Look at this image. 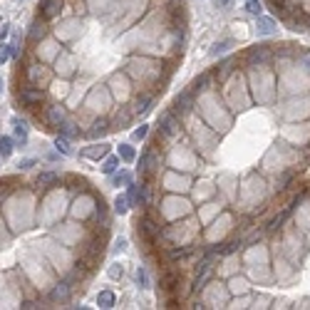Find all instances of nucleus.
Returning <instances> with one entry per match:
<instances>
[{
  "mask_svg": "<svg viewBox=\"0 0 310 310\" xmlns=\"http://www.w3.org/2000/svg\"><path fill=\"white\" fill-rule=\"evenodd\" d=\"M107 276H109L112 281H119V278L124 276V268H122L119 263H114V266H109V268H107Z\"/></svg>",
  "mask_w": 310,
  "mask_h": 310,
  "instance_id": "de8ad7c7",
  "label": "nucleus"
},
{
  "mask_svg": "<svg viewBox=\"0 0 310 310\" xmlns=\"http://www.w3.org/2000/svg\"><path fill=\"white\" fill-rule=\"evenodd\" d=\"M216 5H219V7H229V5H231V0H216Z\"/></svg>",
  "mask_w": 310,
  "mask_h": 310,
  "instance_id": "6e6d98bb",
  "label": "nucleus"
},
{
  "mask_svg": "<svg viewBox=\"0 0 310 310\" xmlns=\"http://www.w3.org/2000/svg\"><path fill=\"white\" fill-rule=\"evenodd\" d=\"M0 92H2V77H0Z\"/></svg>",
  "mask_w": 310,
  "mask_h": 310,
  "instance_id": "4d7b16f0",
  "label": "nucleus"
},
{
  "mask_svg": "<svg viewBox=\"0 0 310 310\" xmlns=\"http://www.w3.org/2000/svg\"><path fill=\"white\" fill-rule=\"evenodd\" d=\"M55 149H57L62 156H72V154H75V149H72V139H67V137H62V134L55 137Z\"/></svg>",
  "mask_w": 310,
  "mask_h": 310,
  "instance_id": "e433bc0d",
  "label": "nucleus"
},
{
  "mask_svg": "<svg viewBox=\"0 0 310 310\" xmlns=\"http://www.w3.org/2000/svg\"><path fill=\"white\" fill-rule=\"evenodd\" d=\"M134 114L129 109V104H114L112 112H109V129L117 132V129H129L134 124Z\"/></svg>",
  "mask_w": 310,
  "mask_h": 310,
  "instance_id": "6ab92c4d",
  "label": "nucleus"
},
{
  "mask_svg": "<svg viewBox=\"0 0 310 310\" xmlns=\"http://www.w3.org/2000/svg\"><path fill=\"white\" fill-rule=\"evenodd\" d=\"M75 293H77V288H75L72 283L57 281V283L47 291V303H52V306H67V303L75 298Z\"/></svg>",
  "mask_w": 310,
  "mask_h": 310,
  "instance_id": "aec40b11",
  "label": "nucleus"
},
{
  "mask_svg": "<svg viewBox=\"0 0 310 310\" xmlns=\"http://www.w3.org/2000/svg\"><path fill=\"white\" fill-rule=\"evenodd\" d=\"M166 169V161H164V152L147 144V149L142 152L139 156V166H137V176L139 181H159L161 171Z\"/></svg>",
  "mask_w": 310,
  "mask_h": 310,
  "instance_id": "39448f33",
  "label": "nucleus"
},
{
  "mask_svg": "<svg viewBox=\"0 0 310 310\" xmlns=\"http://www.w3.org/2000/svg\"><path fill=\"white\" fill-rule=\"evenodd\" d=\"M246 12H251V15H261V12H263L261 0H246Z\"/></svg>",
  "mask_w": 310,
  "mask_h": 310,
  "instance_id": "49530a36",
  "label": "nucleus"
},
{
  "mask_svg": "<svg viewBox=\"0 0 310 310\" xmlns=\"http://www.w3.org/2000/svg\"><path fill=\"white\" fill-rule=\"evenodd\" d=\"M281 139H286L293 147H306L310 144V119L303 122H283L281 127Z\"/></svg>",
  "mask_w": 310,
  "mask_h": 310,
  "instance_id": "2eb2a0df",
  "label": "nucleus"
},
{
  "mask_svg": "<svg viewBox=\"0 0 310 310\" xmlns=\"http://www.w3.org/2000/svg\"><path fill=\"white\" fill-rule=\"evenodd\" d=\"M47 35H52V25L37 15V17L32 20V25L27 27V40H30L32 45H40V42H42Z\"/></svg>",
  "mask_w": 310,
  "mask_h": 310,
  "instance_id": "393cba45",
  "label": "nucleus"
},
{
  "mask_svg": "<svg viewBox=\"0 0 310 310\" xmlns=\"http://www.w3.org/2000/svg\"><path fill=\"white\" fill-rule=\"evenodd\" d=\"M107 87H109V92H112V97H114V104H127V102L132 99V94L137 92V84H134L122 70L109 77Z\"/></svg>",
  "mask_w": 310,
  "mask_h": 310,
  "instance_id": "ddd939ff",
  "label": "nucleus"
},
{
  "mask_svg": "<svg viewBox=\"0 0 310 310\" xmlns=\"http://www.w3.org/2000/svg\"><path fill=\"white\" fill-rule=\"evenodd\" d=\"M129 209H132V206H129V199H127V194H117V199H114V214L124 216Z\"/></svg>",
  "mask_w": 310,
  "mask_h": 310,
  "instance_id": "a19ab883",
  "label": "nucleus"
},
{
  "mask_svg": "<svg viewBox=\"0 0 310 310\" xmlns=\"http://www.w3.org/2000/svg\"><path fill=\"white\" fill-rule=\"evenodd\" d=\"M233 45H236L233 40H221V42H216V45L211 47V55H224V52H229Z\"/></svg>",
  "mask_w": 310,
  "mask_h": 310,
  "instance_id": "37998d69",
  "label": "nucleus"
},
{
  "mask_svg": "<svg viewBox=\"0 0 310 310\" xmlns=\"http://www.w3.org/2000/svg\"><path fill=\"white\" fill-rule=\"evenodd\" d=\"M273 301L268 298V296H253V303H251V308H268Z\"/></svg>",
  "mask_w": 310,
  "mask_h": 310,
  "instance_id": "09e8293b",
  "label": "nucleus"
},
{
  "mask_svg": "<svg viewBox=\"0 0 310 310\" xmlns=\"http://www.w3.org/2000/svg\"><path fill=\"white\" fill-rule=\"evenodd\" d=\"M114 107V97L109 92L107 84H97L87 92V99H84V112H89V117L94 114H109Z\"/></svg>",
  "mask_w": 310,
  "mask_h": 310,
  "instance_id": "1a4fd4ad",
  "label": "nucleus"
},
{
  "mask_svg": "<svg viewBox=\"0 0 310 310\" xmlns=\"http://www.w3.org/2000/svg\"><path fill=\"white\" fill-rule=\"evenodd\" d=\"M127 199H129L132 209H139V184H134V181L127 184Z\"/></svg>",
  "mask_w": 310,
  "mask_h": 310,
  "instance_id": "ea45409f",
  "label": "nucleus"
},
{
  "mask_svg": "<svg viewBox=\"0 0 310 310\" xmlns=\"http://www.w3.org/2000/svg\"><path fill=\"white\" fill-rule=\"evenodd\" d=\"M219 194H221V189H219L216 179H199V176H196V181H194V186H191V191H189V199L199 206V204H204V201L219 199Z\"/></svg>",
  "mask_w": 310,
  "mask_h": 310,
  "instance_id": "dca6fc26",
  "label": "nucleus"
},
{
  "mask_svg": "<svg viewBox=\"0 0 310 310\" xmlns=\"http://www.w3.org/2000/svg\"><path fill=\"white\" fill-rule=\"evenodd\" d=\"M156 132L169 142V144H174V142H184V139H189V134H186V129H184V122L179 119V114L169 107V109H164L161 114H159V122H156Z\"/></svg>",
  "mask_w": 310,
  "mask_h": 310,
  "instance_id": "0eeeda50",
  "label": "nucleus"
},
{
  "mask_svg": "<svg viewBox=\"0 0 310 310\" xmlns=\"http://www.w3.org/2000/svg\"><path fill=\"white\" fill-rule=\"evenodd\" d=\"M52 65H55V67H52L55 77H62V79H70V77L77 72V60H75V55H72L70 50H62Z\"/></svg>",
  "mask_w": 310,
  "mask_h": 310,
  "instance_id": "4be33fe9",
  "label": "nucleus"
},
{
  "mask_svg": "<svg viewBox=\"0 0 310 310\" xmlns=\"http://www.w3.org/2000/svg\"><path fill=\"white\" fill-rule=\"evenodd\" d=\"M164 161H166L169 169L186 171V174H196V176L204 171V164H206V161L201 159V154L191 147L189 139H184V142H174V144L166 149Z\"/></svg>",
  "mask_w": 310,
  "mask_h": 310,
  "instance_id": "7ed1b4c3",
  "label": "nucleus"
},
{
  "mask_svg": "<svg viewBox=\"0 0 310 310\" xmlns=\"http://www.w3.org/2000/svg\"><path fill=\"white\" fill-rule=\"evenodd\" d=\"M226 286H229L231 296H241V293H248V291H253V288H251L253 283H251L246 276H231Z\"/></svg>",
  "mask_w": 310,
  "mask_h": 310,
  "instance_id": "2f4dec72",
  "label": "nucleus"
},
{
  "mask_svg": "<svg viewBox=\"0 0 310 310\" xmlns=\"http://www.w3.org/2000/svg\"><path fill=\"white\" fill-rule=\"evenodd\" d=\"M62 12H65V0H42V2L37 5V15H40L42 20H47V22L57 20Z\"/></svg>",
  "mask_w": 310,
  "mask_h": 310,
  "instance_id": "a878e982",
  "label": "nucleus"
},
{
  "mask_svg": "<svg viewBox=\"0 0 310 310\" xmlns=\"http://www.w3.org/2000/svg\"><path fill=\"white\" fill-rule=\"evenodd\" d=\"M308 97H310V92H308Z\"/></svg>",
  "mask_w": 310,
  "mask_h": 310,
  "instance_id": "13d9d810",
  "label": "nucleus"
},
{
  "mask_svg": "<svg viewBox=\"0 0 310 310\" xmlns=\"http://www.w3.org/2000/svg\"><path fill=\"white\" fill-rule=\"evenodd\" d=\"M238 67H241V57H238V55H229L226 60H219V65H216V67H211L216 84L221 87L224 82H229V77H231Z\"/></svg>",
  "mask_w": 310,
  "mask_h": 310,
  "instance_id": "412c9836",
  "label": "nucleus"
},
{
  "mask_svg": "<svg viewBox=\"0 0 310 310\" xmlns=\"http://www.w3.org/2000/svg\"><path fill=\"white\" fill-rule=\"evenodd\" d=\"M67 117H70V112H67V107L62 102H45L42 109L37 112V122L42 127H47V129H60V124Z\"/></svg>",
  "mask_w": 310,
  "mask_h": 310,
  "instance_id": "4468645a",
  "label": "nucleus"
},
{
  "mask_svg": "<svg viewBox=\"0 0 310 310\" xmlns=\"http://www.w3.org/2000/svg\"><path fill=\"white\" fill-rule=\"evenodd\" d=\"M10 60V42H0V65Z\"/></svg>",
  "mask_w": 310,
  "mask_h": 310,
  "instance_id": "8fccbe9b",
  "label": "nucleus"
},
{
  "mask_svg": "<svg viewBox=\"0 0 310 310\" xmlns=\"http://www.w3.org/2000/svg\"><path fill=\"white\" fill-rule=\"evenodd\" d=\"M196 296H199V306L196 308H226V303L231 298V291H229V286L224 281H214L211 278Z\"/></svg>",
  "mask_w": 310,
  "mask_h": 310,
  "instance_id": "423d86ee",
  "label": "nucleus"
},
{
  "mask_svg": "<svg viewBox=\"0 0 310 310\" xmlns=\"http://www.w3.org/2000/svg\"><path fill=\"white\" fill-rule=\"evenodd\" d=\"M97 306H99V308H114V306H117V296H114L109 288H107V291H99V293H97Z\"/></svg>",
  "mask_w": 310,
  "mask_h": 310,
  "instance_id": "4c0bfd02",
  "label": "nucleus"
},
{
  "mask_svg": "<svg viewBox=\"0 0 310 310\" xmlns=\"http://www.w3.org/2000/svg\"><path fill=\"white\" fill-rule=\"evenodd\" d=\"M137 283H139V288H152V281H149V273L144 266L137 268Z\"/></svg>",
  "mask_w": 310,
  "mask_h": 310,
  "instance_id": "c03bdc74",
  "label": "nucleus"
},
{
  "mask_svg": "<svg viewBox=\"0 0 310 310\" xmlns=\"http://www.w3.org/2000/svg\"><path fill=\"white\" fill-rule=\"evenodd\" d=\"M35 164H37V159L27 156V159H20V161H17V169H22V171H25V169H32Z\"/></svg>",
  "mask_w": 310,
  "mask_h": 310,
  "instance_id": "3c124183",
  "label": "nucleus"
},
{
  "mask_svg": "<svg viewBox=\"0 0 310 310\" xmlns=\"http://www.w3.org/2000/svg\"><path fill=\"white\" fill-rule=\"evenodd\" d=\"M60 181H62V176H60L57 171H40V174L35 176V184H37L40 189H57Z\"/></svg>",
  "mask_w": 310,
  "mask_h": 310,
  "instance_id": "7c9ffc66",
  "label": "nucleus"
},
{
  "mask_svg": "<svg viewBox=\"0 0 310 310\" xmlns=\"http://www.w3.org/2000/svg\"><path fill=\"white\" fill-rule=\"evenodd\" d=\"M171 109L179 114V119H184V117H189L194 109H196V94L186 87V89H181L176 97H174V102H171Z\"/></svg>",
  "mask_w": 310,
  "mask_h": 310,
  "instance_id": "5701e85b",
  "label": "nucleus"
},
{
  "mask_svg": "<svg viewBox=\"0 0 310 310\" xmlns=\"http://www.w3.org/2000/svg\"><path fill=\"white\" fill-rule=\"evenodd\" d=\"M194 181H196V174H186V171H176L166 166L156 184L161 191H169V194H189Z\"/></svg>",
  "mask_w": 310,
  "mask_h": 310,
  "instance_id": "6e6552de",
  "label": "nucleus"
},
{
  "mask_svg": "<svg viewBox=\"0 0 310 310\" xmlns=\"http://www.w3.org/2000/svg\"><path fill=\"white\" fill-rule=\"evenodd\" d=\"M243 70H256V67H268L273 65V45H253L241 55Z\"/></svg>",
  "mask_w": 310,
  "mask_h": 310,
  "instance_id": "f8f14e48",
  "label": "nucleus"
},
{
  "mask_svg": "<svg viewBox=\"0 0 310 310\" xmlns=\"http://www.w3.org/2000/svg\"><path fill=\"white\" fill-rule=\"evenodd\" d=\"M112 152V147L107 144V142H94V144H89V147H84L79 154L84 156V159H92V161H102L107 154Z\"/></svg>",
  "mask_w": 310,
  "mask_h": 310,
  "instance_id": "c85d7f7f",
  "label": "nucleus"
},
{
  "mask_svg": "<svg viewBox=\"0 0 310 310\" xmlns=\"http://www.w3.org/2000/svg\"><path fill=\"white\" fill-rule=\"evenodd\" d=\"M211 87H219V84H216V79H214V72H211V70H204V72H201V75H199V77L189 84V89H191L196 97H199V94H204V92H209Z\"/></svg>",
  "mask_w": 310,
  "mask_h": 310,
  "instance_id": "cd10ccee",
  "label": "nucleus"
},
{
  "mask_svg": "<svg viewBox=\"0 0 310 310\" xmlns=\"http://www.w3.org/2000/svg\"><path fill=\"white\" fill-rule=\"evenodd\" d=\"M47 89L45 87H37V84H27V82H22V87H17V92H15V102L20 104V107H25V109H37V107H42L45 102H47Z\"/></svg>",
  "mask_w": 310,
  "mask_h": 310,
  "instance_id": "9b49d317",
  "label": "nucleus"
},
{
  "mask_svg": "<svg viewBox=\"0 0 310 310\" xmlns=\"http://www.w3.org/2000/svg\"><path fill=\"white\" fill-rule=\"evenodd\" d=\"M147 137H149V124H139V127L132 132V139H134V142H144Z\"/></svg>",
  "mask_w": 310,
  "mask_h": 310,
  "instance_id": "a18cd8bd",
  "label": "nucleus"
},
{
  "mask_svg": "<svg viewBox=\"0 0 310 310\" xmlns=\"http://www.w3.org/2000/svg\"><path fill=\"white\" fill-rule=\"evenodd\" d=\"M246 82L253 97V104L258 107H273L278 102V75L276 70L268 67H256V70H243Z\"/></svg>",
  "mask_w": 310,
  "mask_h": 310,
  "instance_id": "f03ea898",
  "label": "nucleus"
},
{
  "mask_svg": "<svg viewBox=\"0 0 310 310\" xmlns=\"http://www.w3.org/2000/svg\"><path fill=\"white\" fill-rule=\"evenodd\" d=\"M156 97H159V92H154V89H137L127 104H129V109H132L134 117H142V114H147L152 109V104L156 102Z\"/></svg>",
  "mask_w": 310,
  "mask_h": 310,
  "instance_id": "f3484780",
  "label": "nucleus"
},
{
  "mask_svg": "<svg viewBox=\"0 0 310 310\" xmlns=\"http://www.w3.org/2000/svg\"><path fill=\"white\" fill-rule=\"evenodd\" d=\"M129 181H134V176H132V171H124L122 166L112 174V184H114V186H127Z\"/></svg>",
  "mask_w": 310,
  "mask_h": 310,
  "instance_id": "58836bf2",
  "label": "nucleus"
},
{
  "mask_svg": "<svg viewBox=\"0 0 310 310\" xmlns=\"http://www.w3.org/2000/svg\"><path fill=\"white\" fill-rule=\"evenodd\" d=\"M10 194H12V186H7V184H2V186H0V206L5 204V199H7Z\"/></svg>",
  "mask_w": 310,
  "mask_h": 310,
  "instance_id": "5fc2aeb1",
  "label": "nucleus"
},
{
  "mask_svg": "<svg viewBox=\"0 0 310 310\" xmlns=\"http://www.w3.org/2000/svg\"><path fill=\"white\" fill-rule=\"evenodd\" d=\"M119 166H122V159H119L117 154H114V156H112V154H107V156L102 159V166H99V169H102V174L112 176V174H114Z\"/></svg>",
  "mask_w": 310,
  "mask_h": 310,
  "instance_id": "c9c22d12",
  "label": "nucleus"
},
{
  "mask_svg": "<svg viewBox=\"0 0 310 310\" xmlns=\"http://www.w3.org/2000/svg\"><path fill=\"white\" fill-rule=\"evenodd\" d=\"M12 149H15L12 137H0V159H7L12 154Z\"/></svg>",
  "mask_w": 310,
  "mask_h": 310,
  "instance_id": "79ce46f5",
  "label": "nucleus"
},
{
  "mask_svg": "<svg viewBox=\"0 0 310 310\" xmlns=\"http://www.w3.org/2000/svg\"><path fill=\"white\" fill-rule=\"evenodd\" d=\"M256 32L263 35V37H271V35L278 32V22L273 17H268V15L261 12V15H256Z\"/></svg>",
  "mask_w": 310,
  "mask_h": 310,
  "instance_id": "c756f323",
  "label": "nucleus"
},
{
  "mask_svg": "<svg viewBox=\"0 0 310 310\" xmlns=\"http://www.w3.org/2000/svg\"><path fill=\"white\" fill-rule=\"evenodd\" d=\"M109 114H94L87 124H84V139L89 142H97V139H104L109 134Z\"/></svg>",
  "mask_w": 310,
  "mask_h": 310,
  "instance_id": "a211bd4d",
  "label": "nucleus"
},
{
  "mask_svg": "<svg viewBox=\"0 0 310 310\" xmlns=\"http://www.w3.org/2000/svg\"><path fill=\"white\" fill-rule=\"evenodd\" d=\"M117 156L122 159V164H134L137 161V149L132 144H119L117 147Z\"/></svg>",
  "mask_w": 310,
  "mask_h": 310,
  "instance_id": "f704fd0d",
  "label": "nucleus"
},
{
  "mask_svg": "<svg viewBox=\"0 0 310 310\" xmlns=\"http://www.w3.org/2000/svg\"><path fill=\"white\" fill-rule=\"evenodd\" d=\"M10 32H12V25H10V22H2V25H0V42H5Z\"/></svg>",
  "mask_w": 310,
  "mask_h": 310,
  "instance_id": "603ef678",
  "label": "nucleus"
},
{
  "mask_svg": "<svg viewBox=\"0 0 310 310\" xmlns=\"http://www.w3.org/2000/svg\"><path fill=\"white\" fill-rule=\"evenodd\" d=\"M196 114H199L214 132H219L221 137L233 127V119H236V114H233V112L229 109V104L224 102L219 87H211L209 92H204V94L196 97Z\"/></svg>",
  "mask_w": 310,
  "mask_h": 310,
  "instance_id": "f257e3e1",
  "label": "nucleus"
},
{
  "mask_svg": "<svg viewBox=\"0 0 310 310\" xmlns=\"http://www.w3.org/2000/svg\"><path fill=\"white\" fill-rule=\"evenodd\" d=\"M27 132H30L27 122H22V119L12 117V134H15V139L20 142V147H25V144H27Z\"/></svg>",
  "mask_w": 310,
  "mask_h": 310,
  "instance_id": "473e14b6",
  "label": "nucleus"
},
{
  "mask_svg": "<svg viewBox=\"0 0 310 310\" xmlns=\"http://www.w3.org/2000/svg\"><path fill=\"white\" fill-rule=\"evenodd\" d=\"M62 137H67V139H84V124L79 122V119H75V117H67L62 124H60V129H57Z\"/></svg>",
  "mask_w": 310,
  "mask_h": 310,
  "instance_id": "bb28decb",
  "label": "nucleus"
},
{
  "mask_svg": "<svg viewBox=\"0 0 310 310\" xmlns=\"http://www.w3.org/2000/svg\"><path fill=\"white\" fill-rule=\"evenodd\" d=\"M283 166H288V164L281 159V154H278L276 144H271V147L263 152V156H261V169H263V176H268V174H276V171H281Z\"/></svg>",
  "mask_w": 310,
  "mask_h": 310,
  "instance_id": "b1692460",
  "label": "nucleus"
},
{
  "mask_svg": "<svg viewBox=\"0 0 310 310\" xmlns=\"http://www.w3.org/2000/svg\"><path fill=\"white\" fill-rule=\"evenodd\" d=\"M20 308L30 310V308H45V306H42V301H22V303H20Z\"/></svg>",
  "mask_w": 310,
  "mask_h": 310,
  "instance_id": "864d4df0",
  "label": "nucleus"
},
{
  "mask_svg": "<svg viewBox=\"0 0 310 310\" xmlns=\"http://www.w3.org/2000/svg\"><path fill=\"white\" fill-rule=\"evenodd\" d=\"M293 65H296V67H301V70H303V72L310 77V47H298Z\"/></svg>",
  "mask_w": 310,
  "mask_h": 310,
  "instance_id": "72a5a7b5",
  "label": "nucleus"
},
{
  "mask_svg": "<svg viewBox=\"0 0 310 310\" xmlns=\"http://www.w3.org/2000/svg\"><path fill=\"white\" fill-rule=\"evenodd\" d=\"M152 211L161 219V224H166V221H176V219H184V216L194 214V211H196V204L189 199V194H169V191H161V196H159V201H156V206H154Z\"/></svg>",
  "mask_w": 310,
  "mask_h": 310,
  "instance_id": "20e7f679",
  "label": "nucleus"
},
{
  "mask_svg": "<svg viewBox=\"0 0 310 310\" xmlns=\"http://www.w3.org/2000/svg\"><path fill=\"white\" fill-rule=\"evenodd\" d=\"M52 79H55L52 67H47L45 62H40L35 55L22 65V82H27V84H37V87H47Z\"/></svg>",
  "mask_w": 310,
  "mask_h": 310,
  "instance_id": "9d476101",
  "label": "nucleus"
}]
</instances>
